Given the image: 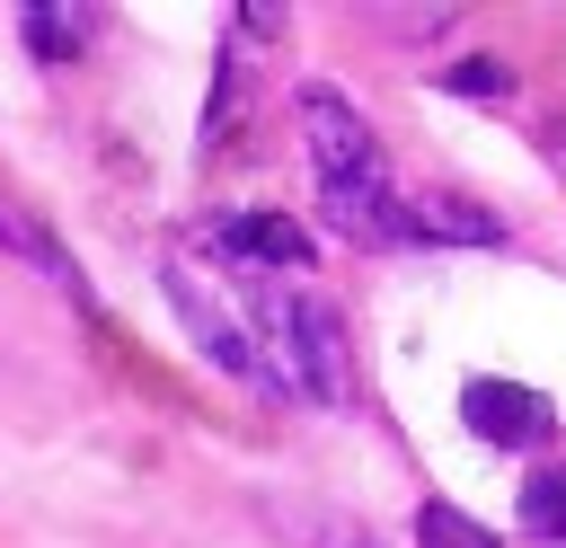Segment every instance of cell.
Returning <instances> with one entry per match:
<instances>
[{"label": "cell", "mask_w": 566, "mask_h": 548, "mask_svg": "<svg viewBox=\"0 0 566 548\" xmlns=\"http://www.w3.org/2000/svg\"><path fill=\"white\" fill-rule=\"evenodd\" d=\"M256 354H265V380L310 398V407H345L354 398V354H345V327L318 292H256Z\"/></svg>", "instance_id": "6da1fadb"}, {"label": "cell", "mask_w": 566, "mask_h": 548, "mask_svg": "<svg viewBox=\"0 0 566 548\" xmlns=\"http://www.w3.org/2000/svg\"><path fill=\"white\" fill-rule=\"evenodd\" d=\"M292 115H301V141H310V159H318V186H380V177H389V159H380L371 124L354 115L345 88L310 80V88L292 97Z\"/></svg>", "instance_id": "7a4b0ae2"}, {"label": "cell", "mask_w": 566, "mask_h": 548, "mask_svg": "<svg viewBox=\"0 0 566 548\" xmlns=\"http://www.w3.org/2000/svg\"><path fill=\"white\" fill-rule=\"evenodd\" d=\"M159 292L177 301V318L195 327V345H203V354H212L221 371H239V380L274 389V380H265V354H256V336H248V327L230 318V301H221V292H212V283H203L195 265H159Z\"/></svg>", "instance_id": "3957f363"}, {"label": "cell", "mask_w": 566, "mask_h": 548, "mask_svg": "<svg viewBox=\"0 0 566 548\" xmlns=\"http://www.w3.org/2000/svg\"><path fill=\"white\" fill-rule=\"evenodd\" d=\"M460 415H469V433L495 442V451H531V442L557 433V407H548L539 389H522V380H469V389H460Z\"/></svg>", "instance_id": "277c9868"}, {"label": "cell", "mask_w": 566, "mask_h": 548, "mask_svg": "<svg viewBox=\"0 0 566 548\" xmlns=\"http://www.w3.org/2000/svg\"><path fill=\"white\" fill-rule=\"evenodd\" d=\"M318 212L345 230V239H371V247H416L407 230V194L380 177V186H318Z\"/></svg>", "instance_id": "5b68a950"}, {"label": "cell", "mask_w": 566, "mask_h": 548, "mask_svg": "<svg viewBox=\"0 0 566 548\" xmlns=\"http://www.w3.org/2000/svg\"><path fill=\"white\" fill-rule=\"evenodd\" d=\"M203 247L230 256V265H310V230L283 221V212H230V221L203 230Z\"/></svg>", "instance_id": "8992f818"}, {"label": "cell", "mask_w": 566, "mask_h": 548, "mask_svg": "<svg viewBox=\"0 0 566 548\" xmlns=\"http://www.w3.org/2000/svg\"><path fill=\"white\" fill-rule=\"evenodd\" d=\"M407 230H416V247H424V239H469V247H495V239H504V221H495L486 203L451 194V186H424V194H407Z\"/></svg>", "instance_id": "52a82bcc"}, {"label": "cell", "mask_w": 566, "mask_h": 548, "mask_svg": "<svg viewBox=\"0 0 566 548\" xmlns=\"http://www.w3.org/2000/svg\"><path fill=\"white\" fill-rule=\"evenodd\" d=\"M18 35H27V53L71 62V53H88V44H97V9H80V0H44V9H27V18H18Z\"/></svg>", "instance_id": "ba28073f"}, {"label": "cell", "mask_w": 566, "mask_h": 548, "mask_svg": "<svg viewBox=\"0 0 566 548\" xmlns=\"http://www.w3.org/2000/svg\"><path fill=\"white\" fill-rule=\"evenodd\" d=\"M522 530L548 539V548H566V468H531L522 477Z\"/></svg>", "instance_id": "9c48e42d"}, {"label": "cell", "mask_w": 566, "mask_h": 548, "mask_svg": "<svg viewBox=\"0 0 566 548\" xmlns=\"http://www.w3.org/2000/svg\"><path fill=\"white\" fill-rule=\"evenodd\" d=\"M416 539L424 548H504L486 521H469L460 504H416Z\"/></svg>", "instance_id": "30bf717a"}, {"label": "cell", "mask_w": 566, "mask_h": 548, "mask_svg": "<svg viewBox=\"0 0 566 548\" xmlns=\"http://www.w3.org/2000/svg\"><path fill=\"white\" fill-rule=\"evenodd\" d=\"M442 88H460V97H504V88H513V71H504V62H451V71H442Z\"/></svg>", "instance_id": "8fae6325"}, {"label": "cell", "mask_w": 566, "mask_h": 548, "mask_svg": "<svg viewBox=\"0 0 566 548\" xmlns=\"http://www.w3.org/2000/svg\"><path fill=\"white\" fill-rule=\"evenodd\" d=\"M0 239H9V247H27V256H44V265H53V274H62V256H53V247H44V239H35V230H27V221H18V212H0Z\"/></svg>", "instance_id": "7c38bea8"}]
</instances>
